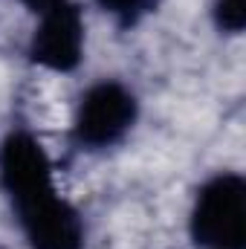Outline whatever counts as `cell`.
Instances as JSON below:
<instances>
[{
    "instance_id": "cell-6",
    "label": "cell",
    "mask_w": 246,
    "mask_h": 249,
    "mask_svg": "<svg viewBox=\"0 0 246 249\" xmlns=\"http://www.w3.org/2000/svg\"><path fill=\"white\" fill-rule=\"evenodd\" d=\"M105 12L122 18V20H133V15L145 6V0H96Z\"/></svg>"
},
{
    "instance_id": "cell-1",
    "label": "cell",
    "mask_w": 246,
    "mask_h": 249,
    "mask_svg": "<svg viewBox=\"0 0 246 249\" xmlns=\"http://www.w3.org/2000/svg\"><path fill=\"white\" fill-rule=\"evenodd\" d=\"M0 186L26 232L32 249H81L84 226L53 186L50 160L41 142L18 130L0 145Z\"/></svg>"
},
{
    "instance_id": "cell-4",
    "label": "cell",
    "mask_w": 246,
    "mask_h": 249,
    "mask_svg": "<svg viewBox=\"0 0 246 249\" xmlns=\"http://www.w3.org/2000/svg\"><path fill=\"white\" fill-rule=\"evenodd\" d=\"M41 18L44 20L35 29L32 44H29V58L55 72L75 70L84 50V23H81L78 6L61 3Z\"/></svg>"
},
{
    "instance_id": "cell-7",
    "label": "cell",
    "mask_w": 246,
    "mask_h": 249,
    "mask_svg": "<svg viewBox=\"0 0 246 249\" xmlns=\"http://www.w3.org/2000/svg\"><path fill=\"white\" fill-rule=\"evenodd\" d=\"M67 0H23V6H29L32 12H38V15H47V12H53L55 6H61Z\"/></svg>"
},
{
    "instance_id": "cell-5",
    "label": "cell",
    "mask_w": 246,
    "mask_h": 249,
    "mask_svg": "<svg viewBox=\"0 0 246 249\" xmlns=\"http://www.w3.org/2000/svg\"><path fill=\"white\" fill-rule=\"evenodd\" d=\"M214 18L217 26L226 32H241L246 23V6L244 0H217L214 3Z\"/></svg>"
},
{
    "instance_id": "cell-3",
    "label": "cell",
    "mask_w": 246,
    "mask_h": 249,
    "mask_svg": "<svg viewBox=\"0 0 246 249\" xmlns=\"http://www.w3.org/2000/svg\"><path fill=\"white\" fill-rule=\"evenodd\" d=\"M136 122V99L116 81H102L90 87L78 105L75 139L90 148H105L119 142Z\"/></svg>"
},
{
    "instance_id": "cell-2",
    "label": "cell",
    "mask_w": 246,
    "mask_h": 249,
    "mask_svg": "<svg viewBox=\"0 0 246 249\" xmlns=\"http://www.w3.org/2000/svg\"><path fill=\"white\" fill-rule=\"evenodd\" d=\"M191 238L203 249L246 247V183L241 174H217L200 188L191 212Z\"/></svg>"
}]
</instances>
